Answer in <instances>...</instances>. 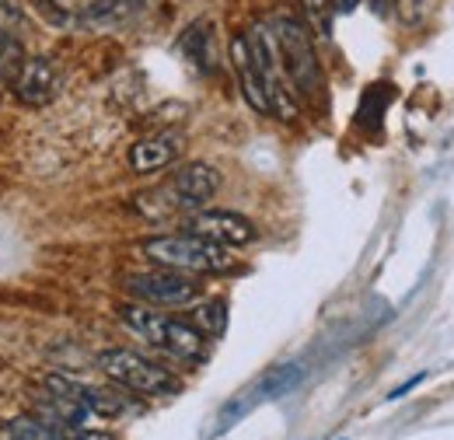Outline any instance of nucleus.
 Instances as JSON below:
<instances>
[{
    "label": "nucleus",
    "mask_w": 454,
    "mask_h": 440,
    "mask_svg": "<svg viewBox=\"0 0 454 440\" xmlns=\"http://www.w3.org/2000/svg\"><path fill=\"white\" fill-rule=\"evenodd\" d=\"M140 252L161 266V270H175L185 276H207V273H227L234 270V255L224 245H214L200 234H158L147 238L140 245Z\"/></svg>",
    "instance_id": "obj_1"
},
{
    "label": "nucleus",
    "mask_w": 454,
    "mask_h": 440,
    "mask_svg": "<svg viewBox=\"0 0 454 440\" xmlns=\"http://www.w3.org/2000/svg\"><path fill=\"white\" fill-rule=\"evenodd\" d=\"M119 318L122 326L140 335L144 342H151L154 350L178 357V360H200L207 353V335L189 326V322H178L165 311H154L151 304H122L119 308Z\"/></svg>",
    "instance_id": "obj_2"
},
{
    "label": "nucleus",
    "mask_w": 454,
    "mask_h": 440,
    "mask_svg": "<svg viewBox=\"0 0 454 440\" xmlns=\"http://www.w3.org/2000/svg\"><path fill=\"white\" fill-rule=\"evenodd\" d=\"M270 32L277 39V50H280V59H284V70L290 77V88L294 95H318L322 88V63L315 56V43H311V32L301 18L294 14H277L270 21Z\"/></svg>",
    "instance_id": "obj_3"
},
{
    "label": "nucleus",
    "mask_w": 454,
    "mask_h": 440,
    "mask_svg": "<svg viewBox=\"0 0 454 440\" xmlns=\"http://www.w3.org/2000/svg\"><path fill=\"white\" fill-rule=\"evenodd\" d=\"M98 367L122 391H133V395H144V398H161V395L178 391V378L171 374L168 367H161L151 357H144L137 350H126V346L98 353Z\"/></svg>",
    "instance_id": "obj_4"
},
{
    "label": "nucleus",
    "mask_w": 454,
    "mask_h": 440,
    "mask_svg": "<svg viewBox=\"0 0 454 440\" xmlns=\"http://www.w3.org/2000/svg\"><path fill=\"white\" fill-rule=\"evenodd\" d=\"M245 39H248V50H252V59H255V70H259L270 112H277L280 119H297V95L290 88V77H286L284 59H280V50H277V39H273L270 25H255Z\"/></svg>",
    "instance_id": "obj_5"
},
{
    "label": "nucleus",
    "mask_w": 454,
    "mask_h": 440,
    "mask_svg": "<svg viewBox=\"0 0 454 440\" xmlns=\"http://www.w3.org/2000/svg\"><path fill=\"white\" fill-rule=\"evenodd\" d=\"M126 294H133L140 304L151 308H185L200 301V283L192 276L175 273V270H147V273H129L122 279Z\"/></svg>",
    "instance_id": "obj_6"
},
{
    "label": "nucleus",
    "mask_w": 454,
    "mask_h": 440,
    "mask_svg": "<svg viewBox=\"0 0 454 440\" xmlns=\"http://www.w3.org/2000/svg\"><path fill=\"white\" fill-rule=\"evenodd\" d=\"M301 378H304V367H301V364H280V367H273L270 374H262L255 385L245 388L241 395H234L224 409H221V416H217V434H227L238 420H245V416H248L252 409H259L262 402L284 398L286 391H294V388L301 385Z\"/></svg>",
    "instance_id": "obj_7"
},
{
    "label": "nucleus",
    "mask_w": 454,
    "mask_h": 440,
    "mask_svg": "<svg viewBox=\"0 0 454 440\" xmlns=\"http://www.w3.org/2000/svg\"><path fill=\"white\" fill-rule=\"evenodd\" d=\"M46 391H57L63 398L77 402L88 416H102V420H113L126 412V395L119 388L95 385V381H84V378H74V374H46L43 378Z\"/></svg>",
    "instance_id": "obj_8"
},
{
    "label": "nucleus",
    "mask_w": 454,
    "mask_h": 440,
    "mask_svg": "<svg viewBox=\"0 0 454 440\" xmlns=\"http://www.w3.org/2000/svg\"><path fill=\"white\" fill-rule=\"evenodd\" d=\"M221 189V175L217 168L207 165V161H192V165H182L171 178V210H207L210 200L217 196Z\"/></svg>",
    "instance_id": "obj_9"
},
{
    "label": "nucleus",
    "mask_w": 454,
    "mask_h": 440,
    "mask_svg": "<svg viewBox=\"0 0 454 440\" xmlns=\"http://www.w3.org/2000/svg\"><path fill=\"white\" fill-rule=\"evenodd\" d=\"M189 234H200L224 248H241L259 238L255 224L234 210H196V217L189 220Z\"/></svg>",
    "instance_id": "obj_10"
},
{
    "label": "nucleus",
    "mask_w": 454,
    "mask_h": 440,
    "mask_svg": "<svg viewBox=\"0 0 454 440\" xmlns=\"http://www.w3.org/2000/svg\"><path fill=\"white\" fill-rule=\"evenodd\" d=\"M59 91V67L53 63V56H28L14 77V95L21 106L43 109L57 98Z\"/></svg>",
    "instance_id": "obj_11"
},
{
    "label": "nucleus",
    "mask_w": 454,
    "mask_h": 440,
    "mask_svg": "<svg viewBox=\"0 0 454 440\" xmlns=\"http://www.w3.org/2000/svg\"><path fill=\"white\" fill-rule=\"evenodd\" d=\"M178 154H182V137L178 133H154V137H144L129 147V168L137 175H151V171L175 165Z\"/></svg>",
    "instance_id": "obj_12"
},
{
    "label": "nucleus",
    "mask_w": 454,
    "mask_h": 440,
    "mask_svg": "<svg viewBox=\"0 0 454 440\" xmlns=\"http://www.w3.org/2000/svg\"><path fill=\"white\" fill-rule=\"evenodd\" d=\"M231 63H234V74L241 81V95L245 102L255 112H270V102H266V91H262V81H259V70H255V59H252V50H248V39L245 35H234L231 39Z\"/></svg>",
    "instance_id": "obj_13"
},
{
    "label": "nucleus",
    "mask_w": 454,
    "mask_h": 440,
    "mask_svg": "<svg viewBox=\"0 0 454 440\" xmlns=\"http://www.w3.org/2000/svg\"><path fill=\"white\" fill-rule=\"evenodd\" d=\"M4 434L11 440H67L63 437V427H53L39 416H14L4 423Z\"/></svg>",
    "instance_id": "obj_14"
},
{
    "label": "nucleus",
    "mask_w": 454,
    "mask_h": 440,
    "mask_svg": "<svg viewBox=\"0 0 454 440\" xmlns=\"http://www.w3.org/2000/svg\"><path fill=\"white\" fill-rule=\"evenodd\" d=\"M25 59H28V56H25L21 39H18L14 32H0V91H4L7 84H14V77H18V70H21Z\"/></svg>",
    "instance_id": "obj_15"
},
{
    "label": "nucleus",
    "mask_w": 454,
    "mask_h": 440,
    "mask_svg": "<svg viewBox=\"0 0 454 440\" xmlns=\"http://www.w3.org/2000/svg\"><path fill=\"white\" fill-rule=\"evenodd\" d=\"M301 4H304L308 25H311L318 35H333V14H336L333 0H301Z\"/></svg>",
    "instance_id": "obj_16"
},
{
    "label": "nucleus",
    "mask_w": 454,
    "mask_h": 440,
    "mask_svg": "<svg viewBox=\"0 0 454 440\" xmlns=\"http://www.w3.org/2000/svg\"><path fill=\"white\" fill-rule=\"evenodd\" d=\"M196 322L203 326V335L210 332V335H217V332H224V322H227V315H224V301H210V304H203L200 308V315H196Z\"/></svg>",
    "instance_id": "obj_17"
},
{
    "label": "nucleus",
    "mask_w": 454,
    "mask_h": 440,
    "mask_svg": "<svg viewBox=\"0 0 454 440\" xmlns=\"http://www.w3.org/2000/svg\"><path fill=\"white\" fill-rule=\"evenodd\" d=\"M21 25H25L21 7L11 4V0H0V32H14V28H21Z\"/></svg>",
    "instance_id": "obj_18"
},
{
    "label": "nucleus",
    "mask_w": 454,
    "mask_h": 440,
    "mask_svg": "<svg viewBox=\"0 0 454 440\" xmlns=\"http://www.w3.org/2000/svg\"><path fill=\"white\" fill-rule=\"evenodd\" d=\"M423 381H427V371H423V374H416V378H409V381H402L398 388H392V391H388V402H398V398H405L412 388H419Z\"/></svg>",
    "instance_id": "obj_19"
},
{
    "label": "nucleus",
    "mask_w": 454,
    "mask_h": 440,
    "mask_svg": "<svg viewBox=\"0 0 454 440\" xmlns=\"http://www.w3.org/2000/svg\"><path fill=\"white\" fill-rule=\"evenodd\" d=\"M392 4H395V0H371V7H374V11H381V14H388V11H392Z\"/></svg>",
    "instance_id": "obj_20"
},
{
    "label": "nucleus",
    "mask_w": 454,
    "mask_h": 440,
    "mask_svg": "<svg viewBox=\"0 0 454 440\" xmlns=\"http://www.w3.org/2000/svg\"><path fill=\"white\" fill-rule=\"evenodd\" d=\"M333 7H336V11H353L356 0H333Z\"/></svg>",
    "instance_id": "obj_21"
}]
</instances>
